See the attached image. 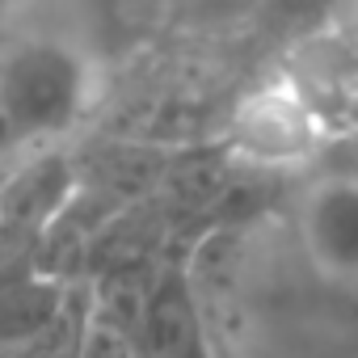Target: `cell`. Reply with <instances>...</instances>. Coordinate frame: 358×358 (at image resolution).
I'll return each mask as SVG.
<instances>
[{
    "instance_id": "cell-1",
    "label": "cell",
    "mask_w": 358,
    "mask_h": 358,
    "mask_svg": "<svg viewBox=\"0 0 358 358\" xmlns=\"http://www.w3.org/2000/svg\"><path fill=\"white\" fill-rule=\"evenodd\" d=\"M101 93L97 59L64 34H26L0 51V148H34L80 127Z\"/></svg>"
},
{
    "instance_id": "cell-2",
    "label": "cell",
    "mask_w": 358,
    "mask_h": 358,
    "mask_svg": "<svg viewBox=\"0 0 358 358\" xmlns=\"http://www.w3.org/2000/svg\"><path fill=\"white\" fill-rule=\"evenodd\" d=\"M329 131L333 114L308 93V85L291 68H282L236 101L228 122V148L236 152V160L287 169L312 160Z\"/></svg>"
},
{
    "instance_id": "cell-3",
    "label": "cell",
    "mask_w": 358,
    "mask_h": 358,
    "mask_svg": "<svg viewBox=\"0 0 358 358\" xmlns=\"http://www.w3.org/2000/svg\"><path fill=\"white\" fill-rule=\"evenodd\" d=\"M295 236L320 278L358 287V173L316 177L299 194Z\"/></svg>"
},
{
    "instance_id": "cell-4",
    "label": "cell",
    "mask_w": 358,
    "mask_h": 358,
    "mask_svg": "<svg viewBox=\"0 0 358 358\" xmlns=\"http://www.w3.org/2000/svg\"><path fill=\"white\" fill-rule=\"evenodd\" d=\"M143 350L148 358H207L194 312L177 291H164L152 299L148 324H143Z\"/></svg>"
},
{
    "instance_id": "cell-5",
    "label": "cell",
    "mask_w": 358,
    "mask_h": 358,
    "mask_svg": "<svg viewBox=\"0 0 358 358\" xmlns=\"http://www.w3.org/2000/svg\"><path fill=\"white\" fill-rule=\"evenodd\" d=\"M337 5H341V0H266L262 13H274V17H282L287 26H303V30L312 34V26L324 22Z\"/></svg>"
},
{
    "instance_id": "cell-6",
    "label": "cell",
    "mask_w": 358,
    "mask_h": 358,
    "mask_svg": "<svg viewBox=\"0 0 358 358\" xmlns=\"http://www.w3.org/2000/svg\"><path fill=\"white\" fill-rule=\"evenodd\" d=\"M266 0H194L199 17L207 22H232V17H249V13H262Z\"/></svg>"
}]
</instances>
